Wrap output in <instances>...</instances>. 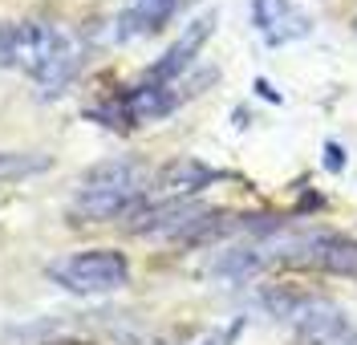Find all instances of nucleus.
<instances>
[{
    "label": "nucleus",
    "instance_id": "f8f14e48",
    "mask_svg": "<svg viewBox=\"0 0 357 345\" xmlns=\"http://www.w3.org/2000/svg\"><path fill=\"white\" fill-rule=\"evenodd\" d=\"M227 342H231V337H227V333H215V337H203L199 345H227Z\"/></svg>",
    "mask_w": 357,
    "mask_h": 345
},
{
    "label": "nucleus",
    "instance_id": "f03ea898",
    "mask_svg": "<svg viewBox=\"0 0 357 345\" xmlns=\"http://www.w3.org/2000/svg\"><path fill=\"white\" fill-rule=\"evenodd\" d=\"M151 183H146V167L130 159H114L93 167L86 179L77 199L69 204V215L77 224H102V220H126L138 207L146 204Z\"/></svg>",
    "mask_w": 357,
    "mask_h": 345
},
{
    "label": "nucleus",
    "instance_id": "9b49d317",
    "mask_svg": "<svg viewBox=\"0 0 357 345\" xmlns=\"http://www.w3.org/2000/svg\"><path fill=\"white\" fill-rule=\"evenodd\" d=\"M325 167H329V171H341V167H345V155H341V146H337V142L325 146Z\"/></svg>",
    "mask_w": 357,
    "mask_h": 345
},
{
    "label": "nucleus",
    "instance_id": "9d476101",
    "mask_svg": "<svg viewBox=\"0 0 357 345\" xmlns=\"http://www.w3.org/2000/svg\"><path fill=\"white\" fill-rule=\"evenodd\" d=\"M49 159L37 155V151H0V183H13V179H29V175H37L45 171Z\"/></svg>",
    "mask_w": 357,
    "mask_h": 345
},
{
    "label": "nucleus",
    "instance_id": "1a4fd4ad",
    "mask_svg": "<svg viewBox=\"0 0 357 345\" xmlns=\"http://www.w3.org/2000/svg\"><path fill=\"white\" fill-rule=\"evenodd\" d=\"M178 0H126L122 17H118V41H134V37H146L171 21Z\"/></svg>",
    "mask_w": 357,
    "mask_h": 345
},
{
    "label": "nucleus",
    "instance_id": "39448f33",
    "mask_svg": "<svg viewBox=\"0 0 357 345\" xmlns=\"http://www.w3.org/2000/svg\"><path fill=\"white\" fill-rule=\"evenodd\" d=\"M175 106H178V93H171V86H162V82H146V86L126 90L114 106L98 110V118H110V126H138V122L167 118Z\"/></svg>",
    "mask_w": 357,
    "mask_h": 345
},
{
    "label": "nucleus",
    "instance_id": "f257e3e1",
    "mask_svg": "<svg viewBox=\"0 0 357 345\" xmlns=\"http://www.w3.org/2000/svg\"><path fill=\"white\" fill-rule=\"evenodd\" d=\"M0 66L21 69L24 77L37 82L45 98H57L69 90V82L82 69V45L61 24H0Z\"/></svg>",
    "mask_w": 357,
    "mask_h": 345
},
{
    "label": "nucleus",
    "instance_id": "0eeeda50",
    "mask_svg": "<svg viewBox=\"0 0 357 345\" xmlns=\"http://www.w3.org/2000/svg\"><path fill=\"white\" fill-rule=\"evenodd\" d=\"M215 179H220V171L203 167L199 159H178V162H171V167L158 171V179L151 183V195H146V199H155V204H175V199H187V195L203 191V187L215 183Z\"/></svg>",
    "mask_w": 357,
    "mask_h": 345
},
{
    "label": "nucleus",
    "instance_id": "7ed1b4c3",
    "mask_svg": "<svg viewBox=\"0 0 357 345\" xmlns=\"http://www.w3.org/2000/svg\"><path fill=\"white\" fill-rule=\"evenodd\" d=\"M49 280H57L66 293H77V297H102V293H114L130 280V264L126 256L114 252V248H89V252H73L53 260L49 268Z\"/></svg>",
    "mask_w": 357,
    "mask_h": 345
},
{
    "label": "nucleus",
    "instance_id": "423d86ee",
    "mask_svg": "<svg viewBox=\"0 0 357 345\" xmlns=\"http://www.w3.org/2000/svg\"><path fill=\"white\" fill-rule=\"evenodd\" d=\"M252 21L256 33L264 37V45H289L309 37V17L292 4V0H252Z\"/></svg>",
    "mask_w": 357,
    "mask_h": 345
},
{
    "label": "nucleus",
    "instance_id": "6e6552de",
    "mask_svg": "<svg viewBox=\"0 0 357 345\" xmlns=\"http://www.w3.org/2000/svg\"><path fill=\"white\" fill-rule=\"evenodd\" d=\"M211 24H215V17H199V21L191 24V29H187V33L175 41V45L162 53V61H155V66H151V82H162V86H167L171 77H178L183 69L199 57L203 41L211 37Z\"/></svg>",
    "mask_w": 357,
    "mask_h": 345
},
{
    "label": "nucleus",
    "instance_id": "20e7f679",
    "mask_svg": "<svg viewBox=\"0 0 357 345\" xmlns=\"http://www.w3.org/2000/svg\"><path fill=\"white\" fill-rule=\"evenodd\" d=\"M289 317L296 325V333L312 345H357V329L333 300H321V297L296 300Z\"/></svg>",
    "mask_w": 357,
    "mask_h": 345
}]
</instances>
